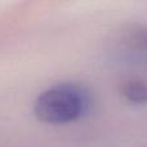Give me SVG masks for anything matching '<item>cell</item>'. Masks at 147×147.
Here are the masks:
<instances>
[{"label": "cell", "instance_id": "obj_1", "mask_svg": "<svg viewBox=\"0 0 147 147\" xmlns=\"http://www.w3.org/2000/svg\"><path fill=\"white\" fill-rule=\"evenodd\" d=\"M92 94L78 83H58L43 90L34 102V114L41 123L62 125L84 117L92 107Z\"/></svg>", "mask_w": 147, "mask_h": 147}, {"label": "cell", "instance_id": "obj_2", "mask_svg": "<svg viewBox=\"0 0 147 147\" xmlns=\"http://www.w3.org/2000/svg\"><path fill=\"white\" fill-rule=\"evenodd\" d=\"M127 51L137 61L147 62V27L133 31L125 40Z\"/></svg>", "mask_w": 147, "mask_h": 147}, {"label": "cell", "instance_id": "obj_3", "mask_svg": "<svg viewBox=\"0 0 147 147\" xmlns=\"http://www.w3.org/2000/svg\"><path fill=\"white\" fill-rule=\"evenodd\" d=\"M121 96L132 103H147V83L140 79H129L120 86Z\"/></svg>", "mask_w": 147, "mask_h": 147}]
</instances>
